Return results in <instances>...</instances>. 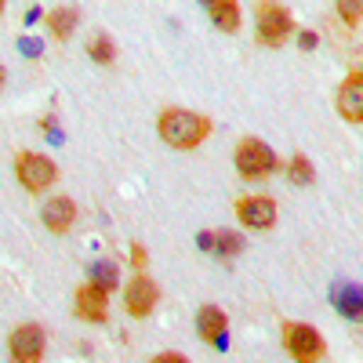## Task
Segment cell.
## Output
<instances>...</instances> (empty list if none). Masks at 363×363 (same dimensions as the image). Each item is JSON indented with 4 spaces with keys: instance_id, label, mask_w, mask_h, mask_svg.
<instances>
[{
    "instance_id": "cell-1",
    "label": "cell",
    "mask_w": 363,
    "mask_h": 363,
    "mask_svg": "<svg viewBox=\"0 0 363 363\" xmlns=\"http://www.w3.org/2000/svg\"><path fill=\"white\" fill-rule=\"evenodd\" d=\"M157 131L167 145L174 149H196L203 145V138L211 135V120L203 113H193V109H164L160 120H157Z\"/></svg>"
},
{
    "instance_id": "cell-2",
    "label": "cell",
    "mask_w": 363,
    "mask_h": 363,
    "mask_svg": "<svg viewBox=\"0 0 363 363\" xmlns=\"http://www.w3.org/2000/svg\"><path fill=\"white\" fill-rule=\"evenodd\" d=\"M291 33H294V15L280 0H258V44L284 48Z\"/></svg>"
},
{
    "instance_id": "cell-3",
    "label": "cell",
    "mask_w": 363,
    "mask_h": 363,
    "mask_svg": "<svg viewBox=\"0 0 363 363\" xmlns=\"http://www.w3.org/2000/svg\"><path fill=\"white\" fill-rule=\"evenodd\" d=\"M236 171H240V178H247V182L269 178L272 171H277V153H272V145H265L262 138H240V145H236Z\"/></svg>"
},
{
    "instance_id": "cell-4",
    "label": "cell",
    "mask_w": 363,
    "mask_h": 363,
    "mask_svg": "<svg viewBox=\"0 0 363 363\" xmlns=\"http://www.w3.org/2000/svg\"><path fill=\"white\" fill-rule=\"evenodd\" d=\"M15 174L22 182V189H29V193H44L58 182V167L44 153H18L15 157Z\"/></svg>"
},
{
    "instance_id": "cell-5",
    "label": "cell",
    "mask_w": 363,
    "mask_h": 363,
    "mask_svg": "<svg viewBox=\"0 0 363 363\" xmlns=\"http://www.w3.org/2000/svg\"><path fill=\"white\" fill-rule=\"evenodd\" d=\"M284 349L301 359V363H313V359H323L327 356V342L316 327L309 323H284Z\"/></svg>"
},
{
    "instance_id": "cell-6",
    "label": "cell",
    "mask_w": 363,
    "mask_h": 363,
    "mask_svg": "<svg viewBox=\"0 0 363 363\" xmlns=\"http://www.w3.org/2000/svg\"><path fill=\"white\" fill-rule=\"evenodd\" d=\"M8 349H11V359L18 363H37L44 359V349H48V335L40 323H22L8 335Z\"/></svg>"
},
{
    "instance_id": "cell-7",
    "label": "cell",
    "mask_w": 363,
    "mask_h": 363,
    "mask_svg": "<svg viewBox=\"0 0 363 363\" xmlns=\"http://www.w3.org/2000/svg\"><path fill=\"white\" fill-rule=\"evenodd\" d=\"M236 218L247 229H272L277 225V200L272 196H240L236 200Z\"/></svg>"
},
{
    "instance_id": "cell-8",
    "label": "cell",
    "mask_w": 363,
    "mask_h": 363,
    "mask_svg": "<svg viewBox=\"0 0 363 363\" xmlns=\"http://www.w3.org/2000/svg\"><path fill=\"white\" fill-rule=\"evenodd\" d=\"M73 306H77V316L87 320V323H106L109 320V291H102L99 284H84L77 287V298H73Z\"/></svg>"
},
{
    "instance_id": "cell-9",
    "label": "cell",
    "mask_w": 363,
    "mask_h": 363,
    "mask_svg": "<svg viewBox=\"0 0 363 363\" xmlns=\"http://www.w3.org/2000/svg\"><path fill=\"white\" fill-rule=\"evenodd\" d=\"M40 222L58 233V236H66L73 225H77V200L73 196H48L44 207H40Z\"/></svg>"
},
{
    "instance_id": "cell-10",
    "label": "cell",
    "mask_w": 363,
    "mask_h": 363,
    "mask_svg": "<svg viewBox=\"0 0 363 363\" xmlns=\"http://www.w3.org/2000/svg\"><path fill=\"white\" fill-rule=\"evenodd\" d=\"M157 301H160V287L149 280V277H135L124 291V309L131 316H149L157 309Z\"/></svg>"
},
{
    "instance_id": "cell-11",
    "label": "cell",
    "mask_w": 363,
    "mask_h": 363,
    "mask_svg": "<svg viewBox=\"0 0 363 363\" xmlns=\"http://www.w3.org/2000/svg\"><path fill=\"white\" fill-rule=\"evenodd\" d=\"M338 113L349 124H363V73L359 69H352L345 84L338 87Z\"/></svg>"
},
{
    "instance_id": "cell-12",
    "label": "cell",
    "mask_w": 363,
    "mask_h": 363,
    "mask_svg": "<svg viewBox=\"0 0 363 363\" xmlns=\"http://www.w3.org/2000/svg\"><path fill=\"white\" fill-rule=\"evenodd\" d=\"M225 327H229V316L218 306H203L196 313V330H200V338L211 342V345L225 349Z\"/></svg>"
},
{
    "instance_id": "cell-13",
    "label": "cell",
    "mask_w": 363,
    "mask_h": 363,
    "mask_svg": "<svg viewBox=\"0 0 363 363\" xmlns=\"http://www.w3.org/2000/svg\"><path fill=\"white\" fill-rule=\"evenodd\" d=\"M44 22H48V33H51L55 40H69V37H73V29L80 26V8H73V4H58V8H51V11L44 15Z\"/></svg>"
},
{
    "instance_id": "cell-14",
    "label": "cell",
    "mask_w": 363,
    "mask_h": 363,
    "mask_svg": "<svg viewBox=\"0 0 363 363\" xmlns=\"http://www.w3.org/2000/svg\"><path fill=\"white\" fill-rule=\"evenodd\" d=\"M207 11H211V22H215L222 33H236V29H240V18H244V15H240V4H236V0H211Z\"/></svg>"
},
{
    "instance_id": "cell-15",
    "label": "cell",
    "mask_w": 363,
    "mask_h": 363,
    "mask_svg": "<svg viewBox=\"0 0 363 363\" xmlns=\"http://www.w3.org/2000/svg\"><path fill=\"white\" fill-rule=\"evenodd\" d=\"M87 58H95L99 66H113L116 62V44L109 33H95L87 40Z\"/></svg>"
},
{
    "instance_id": "cell-16",
    "label": "cell",
    "mask_w": 363,
    "mask_h": 363,
    "mask_svg": "<svg viewBox=\"0 0 363 363\" xmlns=\"http://www.w3.org/2000/svg\"><path fill=\"white\" fill-rule=\"evenodd\" d=\"M87 280L91 284H99L102 291H116L120 287V269H116V262H95L91 265V272H87Z\"/></svg>"
},
{
    "instance_id": "cell-17",
    "label": "cell",
    "mask_w": 363,
    "mask_h": 363,
    "mask_svg": "<svg viewBox=\"0 0 363 363\" xmlns=\"http://www.w3.org/2000/svg\"><path fill=\"white\" fill-rule=\"evenodd\" d=\"M215 251H218V258H236L244 251V236L233 229H215Z\"/></svg>"
},
{
    "instance_id": "cell-18",
    "label": "cell",
    "mask_w": 363,
    "mask_h": 363,
    "mask_svg": "<svg viewBox=\"0 0 363 363\" xmlns=\"http://www.w3.org/2000/svg\"><path fill=\"white\" fill-rule=\"evenodd\" d=\"M287 174H291V182L294 186H313V164H309V157L306 153H294L291 157V164H287Z\"/></svg>"
},
{
    "instance_id": "cell-19",
    "label": "cell",
    "mask_w": 363,
    "mask_h": 363,
    "mask_svg": "<svg viewBox=\"0 0 363 363\" xmlns=\"http://www.w3.org/2000/svg\"><path fill=\"white\" fill-rule=\"evenodd\" d=\"M338 15L349 29H356L359 18H363V0H338Z\"/></svg>"
},
{
    "instance_id": "cell-20",
    "label": "cell",
    "mask_w": 363,
    "mask_h": 363,
    "mask_svg": "<svg viewBox=\"0 0 363 363\" xmlns=\"http://www.w3.org/2000/svg\"><path fill=\"white\" fill-rule=\"evenodd\" d=\"M338 306H342V313H345L349 320H359V291H356V287H349V294H342V298H338Z\"/></svg>"
},
{
    "instance_id": "cell-21",
    "label": "cell",
    "mask_w": 363,
    "mask_h": 363,
    "mask_svg": "<svg viewBox=\"0 0 363 363\" xmlns=\"http://www.w3.org/2000/svg\"><path fill=\"white\" fill-rule=\"evenodd\" d=\"M131 265H135V269H145V265H149V251H145L142 244H131Z\"/></svg>"
},
{
    "instance_id": "cell-22",
    "label": "cell",
    "mask_w": 363,
    "mask_h": 363,
    "mask_svg": "<svg viewBox=\"0 0 363 363\" xmlns=\"http://www.w3.org/2000/svg\"><path fill=\"white\" fill-rule=\"evenodd\" d=\"M298 48H301V51H313V48H316V33H313V29L298 33Z\"/></svg>"
},
{
    "instance_id": "cell-23",
    "label": "cell",
    "mask_w": 363,
    "mask_h": 363,
    "mask_svg": "<svg viewBox=\"0 0 363 363\" xmlns=\"http://www.w3.org/2000/svg\"><path fill=\"white\" fill-rule=\"evenodd\" d=\"M196 244H200V251H215V229L200 233V236H196Z\"/></svg>"
},
{
    "instance_id": "cell-24",
    "label": "cell",
    "mask_w": 363,
    "mask_h": 363,
    "mask_svg": "<svg viewBox=\"0 0 363 363\" xmlns=\"http://www.w3.org/2000/svg\"><path fill=\"white\" fill-rule=\"evenodd\" d=\"M157 363H186V356L182 352H164V356H157Z\"/></svg>"
},
{
    "instance_id": "cell-25",
    "label": "cell",
    "mask_w": 363,
    "mask_h": 363,
    "mask_svg": "<svg viewBox=\"0 0 363 363\" xmlns=\"http://www.w3.org/2000/svg\"><path fill=\"white\" fill-rule=\"evenodd\" d=\"M4 80H8V73H4V66H0V87H4Z\"/></svg>"
},
{
    "instance_id": "cell-26",
    "label": "cell",
    "mask_w": 363,
    "mask_h": 363,
    "mask_svg": "<svg viewBox=\"0 0 363 363\" xmlns=\"http://www.w3.org/2000/svg\"><path fill=\"white\" fill-rule=\"evenodd\" d=\"M8 11V0H0V15H4Z\"/></svg>"
}]
</instances>
